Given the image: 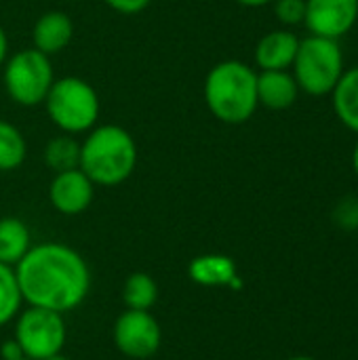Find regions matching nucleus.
<instances>
[{
  "label": "nucleus",
  "instance_id": "1",
  "mask_svg": "<svg viewBox=\"0 0 358 360\" xmlns=\"http://www.w3.org/2000/svg\"><path fill=\"white\" fill-rule=\"evenodd\" d=\"M23 304L59 314L76 310L91 291L84 257L63 243L32 245L13 268Z\"/></svg>",
  "mask_w": 358,
  "mask_h": 360
},
{
  "label": "nucleus",
  "instance_id": "2",
  "mask_svg": "<svg viewBox=\"0 0 358 360\" xmlns=\"http://www.w3.org/2000/svg\"><path fill=\"white\" fill-rule=\"evenodd\" d=\"M137 167V143L133 135L118 124L93 129L80 143L78 169L95 184L114 188L124 184Z\"/></svg>",
  "mask_w": 358,
  "mask_h": 360
},
{
  "label": "nucleus",
  "instance_id": "3",
  "mask_svg": "<svg viewBox=\"0 0 358 360\" xmlns=\"http://www.w3.org/2000/svg\"><path fill=\"white\" fill-rule=\"evenodd\" d=\"M205 101L219 122H247L260 105L257 72L238 59L219 61L205 78Z\"/></svg>",
  "mask_w": 358,
  "mask_h": 360
},
{
  "label": "nucleus",
  "instance_id": "4",
  "mask_svg": "<svg viewBox=\"0 0 358 360\" xmlns=\"http://www.w3.org/2000/svg\"><path fill=\"white\" fill-rule=\"evenodd\" d=\"M291 70L300 91L314 97L331 95L346 72L340 42L310 34L308 38L300 40Z\"/></svg>",
  "mask_w": 358,
  "mask_h": 360
},
{
  "label": "nucleus",
  "instance_id": "5",
  "mask_svg": "<svg viewBox=\"0 0 358 360\" xmlns=\"http://www.w3.org/2000/svg\"><path fill=\"white\" fill-rule=\"evenodd\" d=\"M49 118L68 135L91 131L99 118L97 91L78 76H65L53 82L44 99Z\"/></svg>",
  "mask_w": 358,
  "mask_h": 360
},
{
  "label": "nucleus",
  "instance_id": "6",
  "mask_svg": "<svg viewBox=\"0 0 358 360\" xmlns=\"http://www.w3.org/2000/svg\"><path fill=\"white\" fill-rule=\"evenodd\" d=\"M55 82L49 55L38 49H23L4 61V86L8 97L25 108L44 103Z\"/></svg>",
  "mask_w": 358,
  "mask_h": 360
},
{
  "label": "nucleus",
  "instance_id": "7",
  "mask_svg": "<svg viewBox=\"0 0 358 360\" xmlns=\"http://www.w3.org/2000/svg\"><path fill=\"white\" fill-rule=\"evenodd\" d=\"M23 356L27 360H44L63 352L68 329L63 314L27 306L15 319V335Z\"/></svg>",
  "mask_w": 358,
  "mask_h": 360
},
{
  "label": "nucleus",
  "instance_id": "8",
  "mask_svg": "<svg viewBox=\"0 0 358 360\" xmlns=\"http://www.w3.org/2000/svg\"><path fill=\"white\" fill-rule=\"evenodd\" d=\"M112 340L127 359L146 360L158 352L162 329L150 310H124L112 327Z\"/></svg>",
  "mask_w": 358,
  "mask_h": 360
},
{
  "label": "nucleus",
  "instance_id": "9",
  "mask_svg": "<svg viewBox=\"0 0 358 360\" xmlns=\"http://www.w3.org/2000/svg\"><path fill=\"white\" fill-rule=\"evenodd\" d=\"M358 21V0H306L304 25L312 36L340 40Z\"/></svg>",
  "mask_w": 358,
  "mask_h": 360
},
{
  "label": "nucleus",
  "instance_id": "10",
  "mask_svg": "<svg viewBox=\"0 0 358 360\" xmlns=\"http://www.w3.org/2000/svg\"><path fill=\"white\" fill-rule=\"evenodd\" d=\"M95 196V184L80 171L70 169L55 173L49 186V200L61 215H80L84 213Z\"/></svg>",
  "mask_w": 358,
  "mask_h": 360
},
{
  "label": "nucleus",
  "instance_id": "11",
  "mask_svg": "<svg viewBox=\"0 0 358 360\" xmlns=\"http://www.w3.org/2000/svg\"><path fill=\"white\" fill-rule=\"evenodd\" d=\"M188 276L200 287H241L238 268L232 257L222 253L198 255L188 264Z\"/></svg>",
  "mask_w": 358,
  "mask_h": 360
},
{
  "label": "nucleus",
  "instance_id": "12",
  "mask_svg": "<svg viewBox=\"0 0 358 360\" xmlns=\"http://www.w3.org/2000/svg\"><path fill=\"white\" fill-rule=\"evenodd\" d=\"M300 38L289 30L268 32L255 46V63L264 70H289L298 55Z\"/></svg>",
  "mask_w": 358,
  "mask_h": 360
},
{
  "label": "nucleus",
  "instance_id": "13",
  "mask_svg": "<svg viewBox=\"0 0 358 360\" xmlns=\"http://www.w3.org/2000/svg\"><path fill=\"white\" fill-rule=\"evenodd\" d=\"M300 86L289 70H264L257 74V101L268 110H287L298 101Z\"/></svg>",
  "mask_w": 358,
  "mask_h": 360
},
{
  "label": "nucleus",
  "instance_id": "14",
  "mask_svg": "<svg viewBox=\"0 0 358 360\" xmlns=\"http://www.w3.org/2000/svg\"><path fill=\"white\" fill-rule=\"evenodd\" d=\"M72 36H74V23L70 15H65L63 11L44 13L32 30L34 49H38L49 57L63 51L70 44Z\"/></svg>",
  "mask_w": 358,
  "mask_h": 360
},
{
  "label": "nucleus",
  "instance_id": "15",
  "mask_svg": "<svg viewBox=\"0 0 358 360\" xmlns=\"http://www.w3.org/2000/svg\"><path fill=\"white\" fill-rule=\"evenodd\" d=\"M331 97H333V110L340 122L346 129L358 133V65L348 68L342 74Z\"/></svg>",
  "mask_w": 358,
  "mask_h": 360
},
{
  "label": "nucleus",
  "instance_id": "16",
  "mask_svg": "<svg viewBox=\"0 0 358 360\" xmlns=\"http://www.w3.org/2000/svg\"><path fill=\"white\" fill-rule=\"evenodd\" d=\"M32 247L27 226L17 217L0 219V264L15 268Z\"/></svg>",
  "mask_w": 358,
  "mask_h": 360
},
{
  "label": "nucleus",
  "instance_id": "17",
  "mask_svg": "<svg viewBox=\"0 0 358 360\" xmlns=\"http://www.w3.org/2000/svg\"><path fill=\"white\" fill-rule=\"evenodd\" d=\"M127 310H152L158 302V285L148 272H133L122 287Z\"/></svg>",
  "mask_w": 358,
  "mask_h": 360
},
{
  "label": "nucleus",
  "instance_id": "18",
  "mask_svg": "<svg viewBox=\"0 0 358 360\" xmlns=\"http://www.w3.org/2000/svg\"><path fill=\"white\" fill-rule=\"evenodd\" d=\"M44 162L55 173L78 169V165H80V143L70 135L53 137L44 148Z\"/></svg>",
  "mask_w": 358,
  "mask_h": 360
},
{
  "label": "nucleus",
  "instance_id": "19",
  "mask_svg": "<svg viewBox=\"0 0 358 360\" xmlns=\"http://www.w3.org/2000/svg\"><path fill=\"white\" fill-rule=\"evenodd\" d=\"M27 154L25 139L21 131L6 122L0 120V171H15L23 165Z\"/></svg>",
  "mask_w": 358,
  "mask_h": 360
},
{
  "label": "nucleus",
  "instance_id": "20",
  "mask_svg": "<svg viewBox=\"0 0 358 360\" xmlns=\"http://www.w3.org/2000/svg\"><path fill=\"white\" fill-rule=\"evenodd\" d=\"M23 297L15 278V270L6 264H0V327L8 325L21 312Z\"/></svg>",
  "mask_w": 358,
  "mask_h": 360
},
{
  "label": "nucleus",
  "instance_id": "21",
  "mask_svg": "<svg viewBox=\"0 0 358 360\" xmlns=\"http://www.w3.org/2000/svg\"><path fill=\"white\" fill-rule=\"evenodd\" d=\"M276 19L285 25H300L306 17V0H274Z\"/></svg>",
  "mask_w": 358,
  "mask_h": 360
},
{
  "label": "nucleus",
  "instance_id": "22",
  "mask_svg": "<svg viewBox=\"0 0 358 360\" xmlns=\"http://www.w3.org/2000/svg\"><path fill=\"white\" fill-rule=\"evenodd\" d=\"M335 217H338V221H340L344 228H357L358 226L357 200H344V202L338 207Z\"/></svg>",
  "mask_w": 358,
  "mask_h": 360
},
{
  "label": "nucleus",
  "instance_id": "23",
  "mask_svg": "<svg viewBox=\"0 0 358 360\" xmlns=\"http://www.w3.org/2000/svg\"><path fill=\"white\" fill-rule=\"evenodd\" d=\"M152 0H106L108 6H112L114 11L122 13V15H135L141 13L143 8L150 6Z\"/></svg>",
  "mask_w": 358,
  "mask_h": 360
},
{
  "label": "nucleus",
  "instance_id": "24",
  "mask_svg": "<svg viewBox=\"0 0 358 360\" xmlns=\"http://www.w3.org/2000/svg\"><path fill=\"white\" fill-rule=\"evenodd\" d=\"M0 359L19 360V359H25V356H23V352H21L19 344H17L15 340H8V342H4V344H2V348H0Z\"/></svg>",
  "mask_w": 358,
  "mask_h": 360
},
{
  "label": "nucleus",
  "instance_id": "25",
  "mask_svg": "<svg viewBox=\"0 0 358 360\" xmlns=\"http://www.w3.org/2000/svg\"><path fill=\"white\" fill-rule=\"evenodd\" d=\"M6 53H8V40H6V34H4V30L0 25V68L6 61Z\"/></svg>",
  "mask_w": 358,
  "mask_h": 360
},
{
  "label": "nucleus",
  "instance_id": "26",
  "mask_svg": "<svg viewBox=\"0 0 358 360\" xmlns=\"http://www.w3.org/2000/svg\"><path fill=\"white\" fill-rule=\"evenodd\" d=\"M236 2L243 4V6H249V8H257V6H266V4H270L274 0H236Z\"/></svg>",
  "mask_w": 358,
  "mask_h": 360
},
{
  "label": "nucleus",
  "instance_id": "27",
  "mask_svg": "<svg viewBox=\"0 0 358 360\" xmlns=\"http://www.w3.org/2000/svg\"><path fill=\"white\" fill-rule=\"evenodd\" d=\"M352 167H354V173L358 175V141L354 146V152H352Z\"/></svg>",
  "mask_w": 358,
  "mask_h": 360
},
{
  "label": "nucleus",
  "instance_id": "28",
  "mask_svg": "<svg viewBox=\"0 0 358 360\" xmlns=\"http://www.w3.org/2000/svg\"><path fill=\"white\" fill-rule=\"evenodd\" d=\"M44 360H70V359H65L63 354H55V356H49V359H44Z\"/></svg>",
  "mask_w": 358,
  "mask_h": 360
},
{
  "label": "nucleus",
  "instance_id": "29",
  "mask_svg": "<svg viewBox=\"0 0 358 360\" xmlns=\"http://www.w3.org/2000/svg\"><path fill=\"white\" fill-rule=\"evenodd\" d=\"M287 360H317V359H312V356H293V359H287Z\"/></svg>",
  "mask_w": 358,
  "mask_h": 360
},
{
  "label": "nucleus",
  "instance_id": "30",
  "mask_svg": "<svg viewBox=\"0 0 358 360\" xmlns=\"http://www.w3.org/2000/svg\"><path fill=\"white\" fill-rule=\"evenodd\" d=\"M357 211H358V198H357Z\"/></svg>",
  "mask_w": 358,
  "mask_h": 360
},
{
  "label": "nucleus",
  "instance_id": "31",
  "mask_svg": "<svg viewBox=\"0 0 358 360\" xmlns=\"http://www.w3.org/2000/svg\"><path fill=\"white\" fill-rule=\"evenodd\" d=\"M19 360H27V359H19Z\"/></svg>",
  "mask_w": 358,
  "mask_h": 360
}]
</instances>
